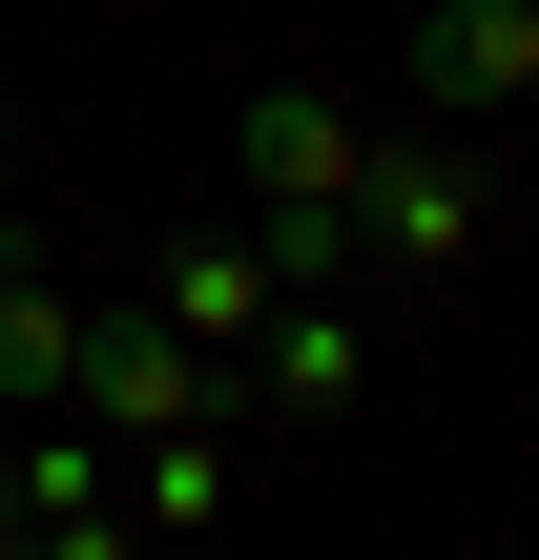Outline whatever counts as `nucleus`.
<instances>
[{"mask_svg":"<svg viewBox=\"0 0 539 560\" xmlns=\"http://www.w3.org/2000/svg\"><path fill=\"white\" fill-rule=\"evenodd\" d=\"M62 416H104L125 457H145V436H208V416H229V353H187L166 312H125V332L83 353V395H62Z\"/></svg>","mask_w":539,"mask_h":560,"instance_id":"7ed1b4c3","label":"nucleus"},{"mask_svg":"<svg viewBox=\"0 0 539 560\" xmlns=\"http://www.w3.org/2000/svg\"><path fill=\"white\" fill-rule=\"evenodd\" d=\"M83 353H104V312H83L62 270H21V249H0V416H62V395H83Z\"/></svg>","mask_w":539,"mask_h":560,"instance_id":"0eeeda50","label":"nucleus"},{"mask_svg":"<svg viewBox=\"0 0 539 560\" xmlns=\"http://www.w3.org/2000/svg\"><path fill=\"white\" fill-rule=\"evenodd\" d=\"M229 395H270V416H353V395H374V332H353L332 291H291V312L249 332V374H229Z\"/></svg>","mask_w":539,"mask_h":560,"instance_id":"423d86ee","label":"nucleus"},{"mask_svg":"<svg viewBox=\"0 0 539 560\" xmlns=\"http://www.w3.org/2000/svg\"><path fill=\"white\" fill-rule=\"evenodd\" d=\"M145 312H166L187 353H229V374H249V332L291 312V270H270V229H208V249H166V291H145Z\"/></svg>","mask_w":539,"mask_h":560,"instance_id":"39448f33","label":"nucleus"},{"mask_svg":"<svg viewBox=\"0 0 539 560\" xmlns=\"http://www.w3.org/2000/svg\"><path fill=\"white\" fill-rule=\"evenodd\" d=\"M0 166H21V83H0Z\"/></svg>","mask_w":539,"mask_h":560,"instance_id":"9d476101","label":"nucleus"},{"mask_svg":"<svg viewBox=\"0 0 539 560\" xmlns=\"http://www.w3.org/2000/svg\"><path fill=\"white\" fill-rule=\"evenodd\" d=\"M125 520H145V540H208V520H229V457H208V436H145V457H125Z\"/></svg>","mask_w":539,"mask_h":560,"instance_id":"6e6552de","label":"nucleus"},{"mask_svg":"<svg viewBox=\"0 0 539 560\" xmlns=\"http://www.w3.org/2000/svg\"><path fill=\"white\" fill-rule=\"evenodd\" d=\"M395 62H415L436 125H519V104H539V0H436Z\"/></svg>","mask_w":539,"mask_h":560,"instance_id":"20e7f679","label":"nucleus"},{"mask_svg":"<svg viewBox=\"0 0 539 560\" xmlns=\"http://www.w3.org/2000/svg\"><path fill=\"white\" fill-rule=\"evenodd\" d=\"M353 166H374L353 83H249V145H229V187H249V229H270V270H291V291L353 249Z\"/></svg>","mask_w":539,"mask_h":560,"instance_id":"f257e3e1","label":"nucleus"},{"mask_svg":"<svg viewBox=\"0 0 539 560\" xmlns=\"http://www.w3.org/2000/svg\"><path fill=\"white\" fill-rule=\"evenodd\" d=\"M499 229V166L457 145V125H374V166H353V249H395V270H457Z\"/></svg>","mask_w":539,"mask_h":560,"instance_id":"f03ea898","label":"nucleus"},{"mask_svg":"<svg viewBox=\"0 0 539 560\" xmlns=\"http://www.w3.org/2000/svg\"><path fill=\"white\" fill-rule=\"evenodd\" d=\"M0 560H145L125 499H62V520H0Z\"/></svg>","mask_w":539,"mask_h":560,"instance_id":"1a4fd4ad","label":"nucleus"}]
</instances>
